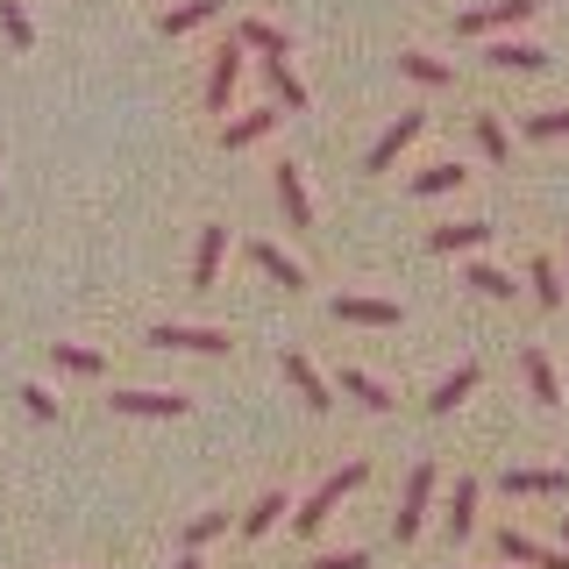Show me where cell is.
Wrapping results in <instances>:
<instances>
[{"label":"cell","mask_w":569,"mask_h":569,"mask_svg":"<svg viewBox=\"0 0 569 569\" xmlns=\"http://www.w3.org/2000/svg\"><path fill=\"white\" fill-rule=\"evenodd\" d=\"M221 527H228V512H200V520L186 527V548H192V556H200V548H207V541H213V533H221Z\"/></svg>","instance_id":"34"},{"label":"cell","mask_w":569,"mask_h":569,"mask_svg":"<svg viewBox=\"0 0 569 569\" xmlns=\"http://www.w3.org/2000/svg\"><path fill=\"white\" fill-rule=\"evenodd\" d=\"M284 512H292V506H284V491H263L257 506L242 512V533H249V541H263V533H271V527L284 520Z\"/></svg>","instance_id":"22"},{"label":"cell","mask_w":569,"mask_h":569,"mask_svg":"<svg viewBox=\"0 0 569 569\" xmlns=\"http://www.w3.org/2000/svg\"><path fill=\"white\" fill-rule=\"evenodd\" d=\"M114 413H129V420H178L192 399H178V391H114Z\"/></svg>","instance_id":"6"},{"label":"cell","mask_w":569,"mask_h":569,"mask_svg":"<svg viewBox=\"0 0 569 569\" xmlns=\"http://www.w3.org/2000/svg\"><path fill=\"white\" fill-rule=\"evenodd\" d=\"M527 136H533V142L569 136V107H541V114H527Z\"/></svg>","instance_id":"33"},{"label":"cell","mask_w":569,"mask_h":569,"mask_svg":"<svg viewBox=\"0 0 569 569\" xmlns=\"http://www.w3.org/2000/svg\"><path fill=\"white\" fill-rule=\"evenodd\" d=\"M363 477H370V462H342L335 477H320V485H313V498L292 512V527H299V533H320V527L335 520V506H342V498H349L356 485H363Z\"/></svg>","instance_id":"1"},{"label":"cell","mask_w":569,"mask_h":569,"mask_svg":"<svg viewBox=\"0 0 569 569\" xmlns=\"http://www.w3.org/2000/svg\"><path fill=\"white\" fill-rule=\"evenodd\" d=\"M236 79H242V43H221L207 64V114H221L228 100H236Z\"/></svg>","instance_id":"7"},{"label":"cell","mask_w":569,"mask_h":569,"mask_svg":"<svg viewBox=\"0 0 569 569\" xmlns=\"http://www.w3.org/2000/svg\"><path fill=\"white\" fill-rule=\"evenodd\" d=\"M278 207H284V221L292 228H313V200H307V178H299V164H278Z\"/></svg>","instance_id":"10"},{"label":"cell","mask_w":569,"mask_h":569,"mask_svg":"<svg viewBox=\"0 0 569 569\" xmlns=\"http://www.w3.org/2000/svg\"><path fill=\"white\" fill-rule=\"evenodd\" d=\"M491 64H506V71H541L548 50H533V43H491Z\"/></svg>","instance_id":"29"},{"label":"cell","mask_w":569,"mask_h":569,"mask_svg":"<svg viewBox=\"0 0 569 569\" xmlns=\"http://www.w3.org/2000/svg\"><path fill=\"white\" fill-rule=\"evenodd\" d=\"M221 257H228V228H200V249H192V292H207L213 278H221Z\"/></svg>","instance_id":"11"},{"label":"cell","mask_w":569,"mask_h":569,"mask_svg":"<svg viewBox=\"0 0 569 569\" xmlns=\"http://www.w3.org/2000/svg\"><path fill=\"white\" fill-rule=\"evenodd\" d=\"M427 129V114H420V107H406V114L399 121H391V129L378 136V142H370V157H363V171H391V164H399V150H406V142H413Z\"/></svg>","instance_id":"5"},{"label":"cell","mask_w":569,"mask_h":569,"mask_svg":"<svg viewBox=\"0 0 569 569\" xmlns=\"http://www.w3.org/2000/svg\"><path fill=\"white\" fill-rule=\"evenodd\" d=\"M399 71H406V79H420V86H449L456 79V71L441 64V58H427V50H399Z\"/></svg>","instance_id":"25"},{"label":"cell","mask_w":569,"mask_h":569,"mask_svg":"<svg viewBox=\"0 0 569 569\" xmlns=\"http://www.w3.org/2000/svg\"><path fill=\"white\" fill-rule=\"evenodd\" d=\"M477 498H485V485H477V477H456V491H449V533L456 541L477 533Z\"/></svg>","instance_id":"14"},{"label":"cell","mask_w":569,"mask_h":569,"mask_svg":"<svg viewBox=\"0 0 569 569\" xmlns=\"http://www.w3.org/2000/svg\"><path fill=\"white\" fill-rule=\"evenodd\" d=\"M50 356H58L64 370H79V378H100V370H107V356L100 349H79V342H50Z\"/></svg>","instance_id":"28"},{"label":"cell","mask_w":569,"mask_h":569,"mask_svg":"<svg viewBox=\"0 0 569 569\" xmlns=\"http://www.w3.org/2000/svg\"><path fill=\"white\" fill-rule=\"evenodd\" d=\"M22 406H29V413H36V420H58V399H50V391H43V385H22Z\"/></svg>","instance_id":"35"},{"label":"cell","mask_w":569,"mask_h":569,"mask_svg":"<svg viewBox=\"0 0 569 569\" xmlns=\"http://www.w3.org/2000/svg\"><path fill=\"white\" fill-rule=\"evenodd\" d=\"M462 284H470V292H485V299H512V278L498 271V263H470V271H462Z\"/></svg>","instance_id":"27"},{"label":"cell","mask_w":569,"mask_h":569,"mask_svg":"<svg viewBox=\"0 0 569 569\" xmlns=\"http://www.w3.org/2000/svg\"><path fill=\"white\" fill-rule=\"evenodd\" d=\"M271 129H278V107H249L242 121H228V129H221V150H249V142L271 136Z\"/></svg>","instance_id":"17"},{"label":"cell","mask_w":569,"mask_h":569,"mask_svg":"<svg viewBox=\"0 0 569 569\" xmlns=\"http://www.w3.org/2000/svg\"><path fill=\"white\" fill-rule=\"evenodd\" d=\"M335 320H349V328H399V307L391 299H335Z\"/></svg>","instance_id":"15"},{"label":"cell","mask_w":569,"mask_h":569,"mask_svg":"<svg viewBox=\"0 0 569 569\" xmlns=\"http://www.w3.org/2000/svg\"><path fill=\"white\" fill-rule=\"evenodd\" d=\"M485 242H491V221H441L435 236H427L435 257H449V249H485Z\"/></svg>","instance_id":"13"},{"label":"cell","mask_w":569,"mask_h":569,"mask_svg":"<svg viewBox=\"0 0 569 569\" xmlns=\"http://www.w3.org/2000/svg\"><path fill=\"white\" fill-rule=\"evenodd\" d=\"M213 14H221V0H178V8H164V36H186V29H200V22H213Z\"/></svg>","instance_id":"21"},{"label":"cell","mask_w":569,"mask_h":569,"mask_svg":"<svg viewBox=\"0 0 569 569\" xmlns=\"http://www.w3.org/2000/svg\"><path fill=\"white\" fill-rule=\"evenodd\" d=\"M236 43H242V50H263V58H284V29H278V22H263V14H242Z\"/></svg>","instance_id":"20"},{"label":"cell","mask_w":569,"mask_h":569,"mask_svg":"<svg viewBox=\"0 0 569 569\" xmlns=\"http://www.w3.org/2000/svg\"><path fill=\"white\" fill-rule=\"evenodd\" d=\"M0 36H8L14 50H29L36 43V29H29V14H22V0H0Z\"/></svg>","instance_id":"30"},{"label":"cell","mask_w":569,"mask_h":569,"mask_svg":"<svg viewBox=\"0 0 569 569\" xmlns=\"http://www.w3.org/2000/svg\"><path fill=\"white\" fill-rule=\"evenodd\" d=\"M449 186H462V164H427V171H413V192L427 200V192H449Z\"/></svg>","instance_id":"31"},{"label":"cell","mask_w":569,"mask_h":569,"mask_svg":"<svg viewBox=\"0 0 569 569\" xmlns=\"http://www.w3.org/2000/svg\"><path fill=\"white\" fill-rule=\"evenodd\" d=\"M520 370H527V391H533L541 406L562 399V378H556V363H548V349H520Z\"/></svg>","instance_id":"16"},{"label":"cell","mask_w":569,"mask_h":569,"mask_svg":"<svg viewBox=\"0 0 569 569\" xmlns=\"http://www.w3.org/2000/svg\"><path fill=\"white\" fill-rule=\"evenodd\" d=\"M342 391H349V399H363L370 413H391V391H385L378 378H370V370H356V363L342 370Z\"/></svg>","instance_id":"24"},{"label":"cell","mask_w":569,"mask_h":569,"mask_svg":"<svg viewBox=\"0 0 569 569\" xmlns=\"http://www.w3.org/2000/svg\"><path fill=\"white\" fill-rule=\"evenodd\" d=\"M470 391H477V363H456L449 378L435 385V399H427V413H456V406L470 399Z\"/></svg>","instance_id":"18"},{"label":"cell","mask_w":569,"mask_h":569,"mask_svg":"<svg viewBox=\"0 0 569 569\" xmlns=\"http://www.w3.org/2000/svg\"><path fill=\"white\" fill-rule=\"evenodd\" d=\"M477 142H485V157H491V164H506V150H512V142H506V121H498V114H477Z\"/></svg>","instance_id":"32"},{"label":"cell","mask_w":569,"mask_h":569,"mask_svg":"<svg viewBox=\"0 0 569 569\" xmlns=\"http://www.w3.org/2000/svg\"><path fill=\"white\" fill-rule=\"evenodd\" d=\"M498 556H506V562H527V569H569V548H541V541H527L520 527L498 533Z\"/></svg>","instance_id":"8"},{"label":"cell","mask_w":569,"mask_h":569,"mask_svg":"<svg viewBox=\"0 0 569 569\" xmlns=\"http://www.w3.org/2000/svg\"><path fill=\"white\" fill-rule=\"evenodd\" d=\"M427 498H435V462H413L406 498H399V512H391V533H399V541H413V533L427 527Z\"/></svg>","instance_id":"2"},{"label":"cell","mask_w":569,"mask_h":569,"mask_svg":"<svg viewBox=\"0 0 569 569\" xmlns=\"http://www.w3.org/2000/svg\"><path fill=\"white\" fill-rule=\"evenodd\" d=\"M307 569H370V556L363 548H342V556H313Z\"/></svg>","instance_id":"36"},{"label":"cell","mask_w":569,"mask_h":569,"mask_svg":"<svg viewBox=\"0 0 569 569\" xmlns=\"http://www.w3.org/2000/svg\"><path fill=\"white\" fill-rule=\"evenodd\" d=\"M150 342H157V349H200V356H228V349H236L221 328H186V320H157Z\"/></svg>","instance_id":"3"},{"label":"cell","mask_w":569,"mask_h":569,"mask_svg":"<svg viewBox=\"0 0 569 569\" xmlns=\"http://www.w3.org/2000/svg\"><path fill=\"white\" fill-rule=\"evenodd\" d=\"M533 8H541V0H491V8H462V14H456V29H462V36L512 29V22H533Z\"/></svg>","instance_id":"4"},{"label":"cell","mask_w":569,"mask_h":569,"mask_svg":"<svg viewBox=\"0 0 569 569\" xmlns=\"http://www.w3.org/2000/svg\"><path fill=\"white\" fill-rule=\"evenodd\" d=\"M527 284H533V299H541V307H562V292H569V284H562V271L548 263V249L527 263Z\"/></svg>","instance_id":"23"},{"label":"cell","mask_w":569,"mask_h":569,"mask_svg":"<svg viewBox=\"0 0 569 569\" xmlns=\"http://www.w3.org/2000/svg\"><path fill=\"white\" fill-rule=\"evenodd\" d=\"M284 385H292L299 399L313 406V413H328V406H335V391H328V378H320V370H313V363H307V356H299V349H284Z\"/></svg>","instance_id":"9"},{"label":"cell","mask_w":569,"mask_h":569,"mask_svg":"<svg viewBox=\"0 0 569 569\" xmlns=\"http://www.w3.org/2000/svg\"><path fill=\"white\" fill-rule=\"evenodd\" d=\"M512 498H562L569 491V470H506L498 477Z\"/></svg>","instance_id":"12"},{"label":"cell","mask_w":569,"mask_h":569,"mask_svg":"<svg viewBox=\"0 0 569 569\" xmlns=\"http://www.w3.org/2000/svg\"><path fill=\"white\" fill-rule=\"evenodd\" d=\"M562 533H569V512H562Z\"/></svg>","instance_id":"38"},{"label":"cell","mask_w":569,"mask_h":569,"mask_svg":"<svg viewBox=\"0 0 569 569\" xmlns=\"http://www.w3.org/2000/svg\"><path fill=\"white\" fill-rule=\"evenodd\" d=\"M178 569H207V562H200V556H192V548H186V556H178Z\"/></svg>","instance_id":"37"},{"label":"cell","mask_w":569,"mask_h":569,"mask_svg":"<svg viewBox=\"0 0 569 569\" xmlns=\"http://www.w3.org/2000/svg\"><path fill=\"white\" fill-rule=\"evenodd\" d=\"M249 257H257V271H263V278H278L284 292H299V284H307V271H299V263L284 257L278 242H257V249H249Z\"/></svg>","instance_id":"19"},{"label":"cell","mask_w":569,"mask_h":569,"mask_svg":"<svg viewBox=\"0 0 569 569\" xmlns=\"http://www.w3.org/2000/svg\"><path fill=\"white\" fill-rule=\"evenodd\" d=\"M263 71H271V86H278V100H284V107H307V86H299L292 58H263Z\"/></svg>","instance_id":"26"}]
</instances>
